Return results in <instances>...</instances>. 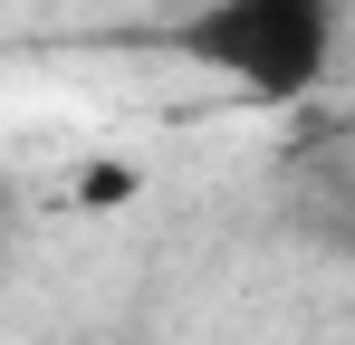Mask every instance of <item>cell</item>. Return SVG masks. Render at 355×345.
Here are the masks:
<instances>
[{
  "instance_id": "6da1fadb",
  "label": "cell",
  "mask_w": 355,
  "mask_h": 345,
  "mask_svg": "<svg viewBox=\"0 0 355 345\" xmlns=\"http://www.w3.org/2000/svg\"><path fill=\"white\" fill-rule=\"evenodd\" d=\"M164 48L202 77H221L250 106H297L336 77L346 10L336 0H202L164 29Z\"/></svg>"
}]
</instances>
